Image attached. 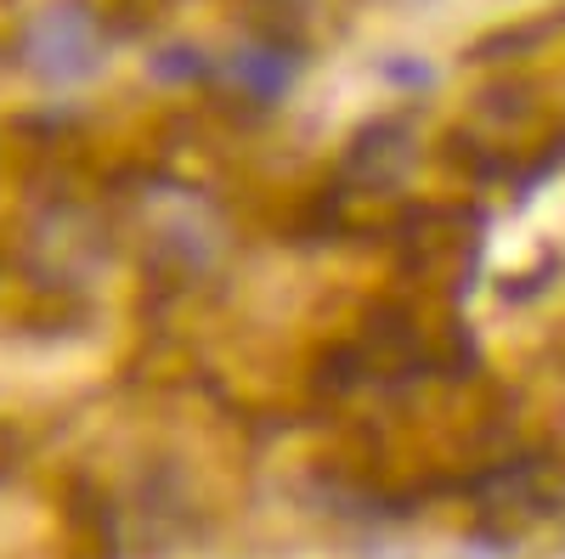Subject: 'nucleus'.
I'll list each match as a JSON object with an SVG mask.
<instances>
[{
	"instance_id": "f257e3e1",
	"label": "nucleus",
	"mask_w": 565,
	"mask_h": 559,
	"mask_svg": "<svg viewBox=\"0 0 565 559\" xmlns=\"http://www.w3.org/2000/svg\"><path fill=\"white\" fill-rule=\"evenodd\" d=\"M23 57H29V68L40 79H85L90 68L103 63V29H97V18H90L85 7L63 0V7L40 12L29 23Z\"/></svg>"
},
{
	"instance_id": "f03ea898",
	"label": "nucleus",
	"mask_w": 565,
	"mask_h": 559,
	"mask_svg": "<svg viewBox=\"0 0 565 559\" xmlns=\"http://www.w3.org/2000/svg\"><path fill=\"white\" fill-rule=\"evenodd\" d=\"M413 164V130L396 125V119H380V125H367L356 136V148L345 159V175L356 186H373V193H385V186H396Z\"/></svg>"
},
{
	"instance_id": "7ed1b4c3",
	"label": "nucleus",
	"mask_w": 565,
	"mask_h": 559,
	"mask_svg": "<svg viewBox=\"0 0 565 559\" xmlns=\"http://www.w3.org/2000/svg\"><path fill=\"white\" fill-rule=\"evenodd\" d=\"M226 74H232V85H238V90H249L255 103H277L282 90L295 85V57L277 52V45L266 40V45H244V52L226 63Z\"/></svg>"
},
{
	"instance_id": "20e7f679",
	"label": "nucleus",
	"mask_w": 565,
	"mask_h": 559,
	"mask_svg": "<svg viewBox=\"0 0 565 559\" xmlns=\"http://www.w3.org/2000/svg\"><path fill=\"white\" fill-rule=\"evenodd\" d=\"M452 559H509V553H503L498 542H469V548H458Z\"/></svg>"
}]
</instances>
